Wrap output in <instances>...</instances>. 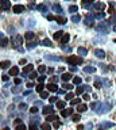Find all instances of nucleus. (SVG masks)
Instances as JSON below:
<instances>
[{
	"label": "nucleus",
	"mask_w": 116,
	"mask_h": 130,
	"mask_svg": "<svg viewBox=\"0 0 116 130\" xmlns=\"http://www.w3.org/2000/svg\"><path fill=\"white\" fill-rule=\"evenodd\" d=\"M82 62H84V58L80 57V56H70V57H68V64H70V65H80Z\"/></svg>",
	"instance_id": "1"
},
{
	"label": "nucleus",
	"mask_w": 116,
	"mask_h": 130,
	"mask_svg": "<svg viewBox=\"0 0 116 130\" xmlns=\"http://www.w3.org/2000/svg\"><path fill=\"white\" fill-rule=\"evenodd\" d=\"M0 5H1V10H3V11H7V10L11 8L10 0H0Z\"/></svg>",
	"instance_id": "2"
},
{
	"label": "nucleus",
	"mask_w": 116,
	"mask_h": 130,
	"mask_svg": "<svg viewBox=\"0 0 116 130\" xmlns=\"http://www.w3.org/2000/svg\"><path fill=\"white\" fill-rule=\"evenodd\" d=\"M24 5H22V4H15L12 7V11L15 14H20V12H23V11H24Z\"/></svg>",
	"instance_id": "3"
},
{
	"label": "nucleus",
	"mask_w": 116,
	"mask_h": 130,
	"mask_svg": "<svg viewBox=\"0 0 116 130\" xmlns=\"http://www.w3.org/2000/svg\"><path fill=\"white\" fill-rule=\"evenodd\" d=\"M46 88H47V91H50V92H57L58 91V85L57 84H47V85H46Z\"/></svg>",
	"instance_id": "4"
},
{
	"label": "nucleus",
	"mask_w": 116,
	"mask_h": 130,
	"mask_svg": "<svg viewBox=\"0 0 116 130\" xmlns=\"http://www.w3.org/2000/svg\"><path fill=\"white\" fill-rule=\"evenodd\" d=\"M42 113H43V115H50V114H54V109L51 106H47V107L42 110Z\"/></svg>",
	"instance_id": "5"
},
{
	"label": "nucleus",
	"mask_w": 116,
	"mask_h": 130,
	"mask_svg": "<svg viewBox=\"0 0 116 130\" xmlns=\"http://www.w3.org/2000/svg\"><path fill=\"white\" fill-rule=\"evenodd\" d=\"M34 69V65H31V64H29V65H26L24 68H23V75H27V73H31Z\"/></svg>",
	"instance_id": "6"
},
{
	"label": "nucleus",
	"mask_w": 116,
	"mask_h": 130,
	"mask_svg": "<svg viewBox=\"0 0 116 130\" xmlns=\"http://www.w3.org/2000/svg\"><path fill=\"white\" fill-rule=\"evenodd\" d=\"M18 75H19V68L18 67H12L11 69H10L8 76H18Z\"/></svg>",
	"instance_id": "7"
},
{
	"label": "nucleus",
	"mask_w": 116,
	"mask_h": 130,
	"mask_svg": "<svg viewBox=\"0 0 116 130\" xmlns=\"http://www.w3.org/2000/svg\"><path fill=\"white\" fill-rule=\"evenodd\" d=\"M69 38L70 37H69V34H66V33L62 35V38H61V45H62V46H65L68 42H69Z\"/></svg>",
	"instance_id": "8"
},
{
	"label": "nucleus",
	"mask_w": 116,
	"mask_h": 130,
	"mask_svg": "<svg viewBox=\"0 0 116 130\" xmlns=\"http://www.w3.org/2000/svg\"><path fill=\"white\" fill-rule=\"evenodd\" d=\"M15 45H16V46H20L22 45V37L20 35H16V37L14 38V47H15Z\"/></svg>",
	"instance_id": "9"
},
{
	"label": "nucleus",
	"mask_w": 116,
	"mask_h": 130,
	"mask_svg": "<svg viewBox=\"0 0 116 130\" xmlns=\"http://www.w3.org/2000/svg\"><path fill=\"white\" fill-rule=\"evenodd\" d=\"M10 65H11V62H10L8 60H5V61H1V62H0V68H1V69H7V68H10Z\"/></svg>",
	"instance_id": "10"
},
{
	"label": "nucleus",
	"mask_w": 116,
	"mask_h": 130,
	"mask_svg": "<svg viewBox=\"0 0 116 130\" xmlns=\"http://www.w3.org/2000/svg\"><path fill=\"white\" fill-rule=\"evenodd\" d=\"M87 110H88L87 104H78L77 106V111H78V113H85Z\"/></svg>",
	"instance_id": "11"
},
{
	"label": "nucleus",
	"mask_w": 116,
	"mask_h": 130,
	"mask_svg": "<svg viewBox=\"0 0 116 130\" xmlns=\"http://www.w3.org/2000/svg\"><path fill=\"white\" fill-rule=\"evenodd\" d=\"M95 54L99 58H104V57H105V53H104L103 50H100V49H96V50H95Z\"/></svg>",
	"instance_id": "12"
},
{
	"label": "nucleus",
	"mask_w": 116,
	"mask_h": 130,
	"mask_svg": "<svg viewBox=\"0 0 116 130\" xmlns=\"http://www.w3.org/2000/svg\"><path fill=\"white\" fill-rule=\"evenodd\" d=\"M57 119V117L54 114H50V115H46V122H54Z\"/></svg>",
	"instance_id": "13"
},
{
	"label": "nucleus",
	"mask_w": 116,
	"mask_h": 130,
	"mask_svg": "<svg viewBox=\"0 0 116 130\" xmlns=\"http://www.w3.org/2000/svg\"><path fill=\"white\" fill-rule=\"evenodd\" d=\"M63 31H57V33H54V35H53V38L54 39H61L62 38V35H63Z\"/></svg>",
	"instance_id": "14"
},
{
	"label": "nucleus",
	"mask_w": 116,
	"mask_h": 130,
	"mask_svg": "<svg viewBox=\"0 0 116 130\" xmlns=\"http://www.w3.org/2000/svg\"><path fill=\"white\" fill-rule=\"evenodd\" d=\"M54 21H57L59 25H65V23H66V19H65V18H62V16H55V19H54Z\"/></svg>",
	"instance_id": "15"
},
{
	"label": "nucleus",
	"mask_w": 116,
	"mask_h": 130,
	"mask_svg": "<svg viewBox=\"0 0 116 130\" xmlns=\"http://www.w3.org/2000/svg\"><path fill=\"white\" fill-rule=\"evenodd\" d=\"M70 79H73V75H72V73H63L62 75L63 81H68V80H70Z\"/></svg>",
	"instance_id": "16"
},
{
	"label": "nucleus",
	"mask_w": 116,
	"mask_h": 130,
	"mask_svg": "<svg viewBox=\"0 0 116 130\" xmlns=\"http://www.w3.org/2000/svg\"><path fill=\"white\" fill-rule=\"evenodd\" d=\"M24 38L26 39H33V38H35V34H34L33 31H29V33H26Z\"/></svg>",
	"instance_id": "17"
},
{
	"label": "nucleus",
	"mask_w": 116,
	"mask_h": 130,
	"mask_svg": "<svg viewBox=\"0 0 116 130\" xmlns=\"http://www.w3.org/2000/svg\"><path fill=\"white\" fill-rule=\"evenodd\" d=\"M41 129L42 130H51V126H50L47 122H45V123H42L41 125Z\"/></svg>",
	"instance_id": "18"
},
{
	"label": "nucleus",
	"mask_w": 116,
	"mask_h": 130,
	"mask_svg": "<svg viewBox=\"0 0 116 130\" xmlns=\"http://www.w3.org/2000/svg\"><path fill=\"white\" fill-rule=\"evenodd\" d=\"M84 71L88 72V73H93V72H96V68H93V67H85V68H84Z\"/></svg>",
	"instance_id": "19"
},
{
	"label": "nucleus",
	"mask_w": 116,
	"mask_h": 130,
	"mask_svg": "<svg viewBox=\"0 0 116 130\" xmlns=\"http://www.w3.org/2000/svg\"><path fill=\"white\" fill-rule=\"evenodd\" d=\"M7 43H8V39H7V38L0 39V46H1V47H5V46H7Z\"/></svg>",
	"instance_id": "20"
},
{
	"label": "nucleus",
	"mask_w": 116,
	"mask_h": 130,
	"mask_svg": "<svg viewBox=\"0 0 116 130\" xmlns=\"http://www.w3.org/2000/svg\"><path fill=\"white\" fill-rule=\"evenodd\" d=\"M57 109H59V110L65 109V102H61V100H58V102H57Z\"/></svg>",
	"instance_id": "21"
},
{
	"label": "nucleus",
	"mask_w": 116,
	"mask_h": 130,
	"mask_svg": "<svg viewBox=\"0 0 116 130\" xmlns=\"http://www.w3.org/2000/svg\"><path fill=\"white\" fill-rule=\"evenodd\" d=\"M42 45H45V46H53V43H51L50 39H43L42 41Z\"/></svg>",
	"instance_id": "22"
},
{
	"label": "nucleus",
	"mask_w": 116,
	"mask_h": 130,
	"mask_svg": "<svg viewBox=\"0 0 116 130\" xmlns=\"http://www.w3.org/2000/svg\"><path fill=\"white\" fill-rule=\"evenodd\" d=\"M35 88H37V92H42V91H43V88H45V85H43L42 83H39Z\"/></svg>",
	"instance_id": "23"
},
{
	"label": "nucleus",
	"mask_w": 116,
	"mask_h": 130,
	"mask_svg": "<svg viewBox=\"0 0 116 130\" xmlns=\"http://www.w3.org/2000/svg\"><path fill=\"white\" fill-rule=\"evenodd\" d=\"M35 8L41 10V11H46V5L45 4H37V5H35Z\"/></svg>",
	"instance_id": "24"
},
{
	"label": "nucleus",
	"mask_w": 116,
	"mask_h": 130,
	"mask_svg": "<svg viewBox=\"0 0 116 130\" xmlns=\"http://www.w3.org/2000/svg\"><path fill=\"white\" fill-rule=\"evenodd\" d=\"M73 83H74V84H80V83H81V77L74 76V77H73Z\"/></svg>",
	"instance_id": "25"
},
{
	"label": "nucleus",
	"mask_w": 116,
	"mask_h": 130,
	"mask_svg": "<svg viewBox=\"0 0 116 130\" xmlns=\"http://www.w3.org/2000/svg\"><path fill=\"white\" fill-rule=\"evenodd\" d=\"M76 94H77V95H81V94H84V87H77V89H76Z\"/></svg>",
	"instance_id": "26"
},
{
	"label": "nucleus",
	"mask_w": 116,
	"mask_h": 130,
	"mask_svg": "<svg viewBox=\"0 0 116 130\" xmlns=\"http://www.w3.org/2000/svg\"><path fill=\"white\" fill-rule=\"evenodd\" d=\"M41 98H42V99H47V98H49V92L42 91V92H41Z\"/></svg>",
	"instance_id": "27"
},
{
	"label": "nucleus",
	"mask_w": 116,
	"mask_h": 130,
	"mask_svg": "<svg viewBox=\"0 0 116 130\" xmlns=\"http://www.w3.org/2000/svg\"><path fill=\"white\" fill-rule=\"evenodd\" d=\"M77 10H78L77 5H70V7H69V12H76Z\"/></svg>",
	"instance_id": "28"
},
{
	"label": "nucleus",
	"mask_w": 116,
	"mask_h": 130,
	"mask_svg": "<svg viewBox=\"0 0 116 130\" xmlns=\"http://www.w3.org/2000/svg\"><path fill=\"white\" fill-rule=\"evenodd\" d=\"M62 87H63L65 89H69V91H70V89H73V85H72V84H68V83H65Z\"/></svg>",
	"instance_id": "29"
},
{
	"label": "nucleus",
	"mask_w": 116,
	"mask_h": 130,
	"mask_svg": "<svg viewBox=\"0 0 116 130\" xmlns=\"http://www.w3.org/2000/svg\"><path fill=\"white\" fill-rule=\"evenodd\" d=\"M73 98H74V95H73L72 92H69V94H66V96H65V99H66V100H72Z\"/></svg>",
	"instance_id": "30"
},
{
	"label": "nucleus",
	"mask_w": 116,
	"mask_h": 130,
	"mask_svg": "<svg viewBox=\"0 0 116 130\" xmlns=\"http://www.w3.org/2000/svg\"><path fill=\"white\" fill-rule=\"evenodd\" d=\"M68 115H69V111H68V109H65V110H62V111H61V117H68Z\"/></svg>",
	"instance_id": "31"
},
{
	"label": "nucleus",
	"mask_w": 116,
	"mask_h": 130,
	"mask_svg": "<svg viewBox=\"0 0 116 130\" xmlns=\"http://www.w3.org/2000/svg\"><path fill=\"white\" fill-rule=\"evenodd\" d=\"M80 119H81V117H80V113L76 114V115H73V121H74V122H80Z\"/></svg>",
	"instance_id": "32"
},
{
	"label": "nucleus",
	"mask_w": 116,
	"mask_h": 130,
	"mask_svg": "<svg viewBox=\"0 0 116 130\" xmlns=\"http://www.w3.org/2000/svg\"><path fill=\"white\" fill-rule=\"evenodd\" d=\"M70 103H72L73 106H74V104H80V99H78V98H77V99H72Z\"/></svg>",
	"instance_id": "33"
},
{
	"label": "nucleus",
	"mask_w": 116,
	"mask_h": 130,
	"mask_svg": "<svg viewBox=\"0 0 116 130\" xmlns=\"http://www.w3.org/2000/svg\"><path fill=\"white\" fill-rule=\"evenodd\" d=\"M16 130H26V126L24 125H16Z\"/></svg>",
	"instance_id": "34"
},
{
	"label": "nucleus",
	"mask_w": 116,
	"mask_h": 130,
	"mask_svg": "<svg viewBox=\"0 0 116 130\" xmlns=\"http://www.w3.org/2000/svg\"><path fill=\"white\" fill-rule=\"evenodd\" d=\"M78 53H81V54H87V49H84V47H78Z\"/></svg>",
	"instance_id": "35"
},
{
	"label": "nucleus",
	"mask_w": 116,
	"mask_h": 130,
	"mask_svg": "<svg viewBox=\"0 0 116 130\" xmlns=\"http://www.w3.org/2000/svg\"><path fill=\"white\" fill-rule=\"evenodd\" d=\"M96 8H97V10H100V8L103 10L104 8V4H103V3H96Z\"/></svg>",
	"instance_id": "36"
},
{
	"label": "nucleus",
	"mask_w": 116,
	"mask_h": 130,
	"mask_svg": "<svg viewBox=\"0 0 116 130\" xmlns=\"http://www.w3.org/2000/svg\"><path fill=\"white\" fill-rule=\"evenodd\" d=\"M72 21H73V22H76V23H77V22L80 21V16H78V15H74V16H72Z\"/></svg>",
	"instance_id": "37"
},
{
	"label": "nucleus",
	"mask_w": 116,
	"mask_h": 130,
	"mask_svg": "<svg viewBox=\"0 0 116 130\" xmlns=\"http://www.w3.org/2000/svg\"><path fill=\"white\" fill-rule=\"evenodd\" d=\"M38 71H39V72H45V71H46V67H45V65H39Z\"/></svg>",
	"instance_id": "38"
},
{
	"label": "nucleus",
	"mask_w": 116,
	"mask_h": 130,
	"mask_svg": "<svg viewBox=\"0 0 116 130\" xmlns=\"http://www.w3.org/2000/svg\"><path fill=\"white\" fill-rule=\"evenodd\" d=\"M49 100L51 102V103H54V102H58V99H57L55 96H50V98H49Z\"/></svg>",
	"instance_id": "39"
},
{
	"label": "nucleus",
	"mask_w": 116,
	"mask_h": 130,
	"mask_svg": "<svg viewBox=\"0 0 116 130\" xmlns=\"http://www.w3.org/2000/svg\"><path fill=\"white\" fill-rule=\"evenodd\" d=\"M84 100H91V96L88 95V94H84V96H82Z\"/></svg>",
	"instance_id": "40"
},
{
	"label": "nucleus",
	"mask_w": 116,
	"mask_h": 130,
	"mask_svg": "<svg viewBox=\"0 0 116 130\" xmlns=\"http://www.w3.org/2000/svg\"><path fill=\"white\" fill-rule=\"evenodd\" d=\"M19 109H20V110H24V109H27V106H26L24 103H20V104H19Z\"/></svg>",
	"instance_id": "41"
},
{
	"label": "nucleus",
	"mask_w": 116,
	"mask_h": 130,
	"mask_svg": "<svg viewBox=\"0 0 116 130\" xmlns=\"http://www.w3.org/2000/svg\"><path fill=\"white\" fill-rule=\"evenodd\" d=\"M30 111H31L33 114H35V113H38V109H37V107H31V109H30Z\"/></svg>",
	"instance_id": "42"
},
{
	"label": "nucleus",
	"mask_w": 116,
	"mask_h": 130,
	"mask_svg": "<svg viewBox=\"0 0 116 130\" xmlns=\"http://www.w3.org/2000/svg\"><path fill=\"white\" fill-rule=\"evenodd\" d=\"M35 77H37V73L35 72H31L30 73V79H35Z\"/></svg>",
	"instance_id": "43"
},
{
	"label": "nucleus",
	"mask_w": 116,
	"mask_h": 130,
	"mask_svg": "<svg viewBox=\"0 0 116 130\" xmlns=\"http://www.w3.org/2000/svg\"><path fill=\"white\" fill-rule=\"evenodd\" d=\"M38 81H39V83H43V81H45V76H39V77H38Z\"/></svg>",
	"instance_id": "44"
},
{
	"label": "nucleus",
	"mask_w": 116,
	"mask_h": 130,
	"mask_svg": "<svg viewBox=\"0 0 116 130\" xmlns=\"http://www.w3.org/2000/svg\"><path fill=\"white\" fill-rule=\"evenodd\" d=\"M95 87H96V88H101V83H100V81H96Z\"/></svg>",
	"instance_id": "45"
},
{
	"label": "nucleus",
	"mask_w": 116,
	"mask_h": 130,
	"mask_svg": "<svg viewBox=\"0 0 116 130\" xmlns=\"http://www.w3.org/2000/svg\"><path fill=\"white\" fill-rule=\"evenodd\" d=\"M108 12H109V14H113V12H115V8H113V7L111 5V7L108 8Z\"/></svg>",
	"instance_id": "46"
},
{
	"label": "nucleus",
	"mask_w": 116,
	"mask_h": 130,
	"mask_svg": "<svg viewBox=\"0 0 116 130\" xmlns=\"http://www.w3.org/2000/svg\"><path fill=\"white\" fill-rule=\"evenodd\" d=\"M59 126H61V122H54V127H55V129H58Z\"/></svg>",
	"instance_id": "47"
},
{
	"label": "nucleus",
	"mask_w": 116,
	"mask_h": 130,
	"mask_svg": "<svg viewBox=\"0 0 116 130\" xmlns=\"http://www.w3.org/2000/svg\"><path fill=\"white\" fill-rule=\"evenodd\" d=\"M1 79H3V81H4V83H5V81H8V79H10V77H8V76H7V75H4V76H3V77H1Z\"/></svg>",
	"instance_id": "48"
},
{
	"label": "nucleus",
	"mask_w": 116,
	"mask_h": 130,
	"mask_svg": "<svg viewBox=\"0 0 116 130\" xmlns=\"http://www.w3.org/2000/svg\"><path fill=\"white\" fill-rule=\"evenodd\" d=\"M95 0H82V3L84 4H88V3H93Z\"/></svg>",
	"instance_id": "49"
},
{
	"label": "nucleus",
	"mask_w": 116,
	"mask_h": 130,
	"mask_svg": "<svg viewBox=\"0 0 116 130\" xmlns=\"http://www.w3.org/2000/svg\"><path fill=\"white\" fill-rule=\"evenodd\" d=\"M47 19H49V21H54L55 16H54V15H47Z\"/></svg>",
	"instance_id": "50"
},
{
	"label": "nucleus",
	"mask_w": 116,
	"mask_h": 130,
	"mask_svg": "<svg viewBox=\"0 0 116 130\" xmlns=\"http://www.w3.org/2000/svg\"><path fill=\"white\" fill-rule=\"evenodd\" d=\"M29 130H38V127H37L35 125H31V126H30V129H29Z\"/></svg>",
	"instance_id": "51"
},
{
	"label": "nucleus",
	"mask_w": 116,
	"mask_h": 130,
	"mask_svg": "<svg viewBox=\"0 0 116 130\" xmlns=\"http://www.w3.org/2000/svg\"><path fill=\"white\" fill-rule=\"evenodd\" d=\"M54 10H58V11H61V7L58 4H54Z\"/></svg>",
	"instance_id": "52"
},
{
	"label": "nucleus",
	"mask_w": 116,
	"mask_h": 130,
	"mask_svg": "<svg viewBox=\"0 0 116 130\" xmlns=\"http://www.w3.org/2000/svg\"><path fill=\"white\" fill-rule=\"evenodd\" d=\"M35 46V43L34 42H31V43H27V47H34Z\"/></svg>",
	"instance_id": "53"
},
{
	"label": "nucleus",
	"mask_w": 116,
	"mask_h": 130,
	"mask_svg": "<svg viewBox=\"0 0 116 130\" xmlns=\"http://www.w3.org/2000/svg\"><path fill=\"white\" fill-rule=\"evenodd\" d=\"M22 123V119H15V125H20Z\"/></svg>",
	"instance_id": "54"
},
{
	"label": "nucleus",
	"mask_w": 116,
	"mask_h": 130,
	"mask_svg": "<svg viewBox=\"0 0 116 130\" xmlns=\"http://www.w3.org/2000/svg\"><path fill=\"white\" fill-rule=\"evenodd\" d=\"M77 130H84V125H78L77 126Z\"/></svg>",
	"instance_id": "55"
},
{
	"label": "nucleus",
	"mask_w": 116,
	"mask_h": 130,
	"mask_svg": "<svg viewBox=\"0 0 116 130\" xmlns=\"http://www.w3.org/2000/svg\"><path fill=\"white\" fill-rule=\"evenodd\" d=\"M20 81H22L20 79H15V84H20Z\"/></svg>",
	"instance_id": "56"
},
{
	"label": "nucleus",
	"mask_w": 116,
	"mask_h": 130,
	"mask_svg": "<svg viewBox=\"0 0 116 130\" xmlns=\"http://www.w3.org/2000/svg\"><path fill=\"white\" fill-rule=\"evenodd\" d=\"M68 111H69V115H72V114H73V109H68Z\"/></svg>",
	"instance_id": "57"
},
{
	"label": "nucleus",
	"mask_w": 116,
	"mask_h": 130,
	"mask_svg": "<svg viewBox=\"0 0 116 130\" xmlns=\"http://www.w3.org/2000/svg\"><path fill=\"white\" fill-rule=\"evenodd\" d=\"M19 64H26V60H24V58L20 60V61H19Z\"/></svg>",
	"instance_id": "58"
},
{
	"label": "nucleus",
	"mask_w": 116,
	"mask_h": 130,
	"mask_svg": "<svg viewBox=\"0 0 116 130\" xmlns=\"http://www.w3.org/2000/svg\"><path fill=\"white\" fill-rule=\"evenodd\" d=\"M3 130H10V129H8V127H4V129H3Z\"/></svg>",
	"instance_id": "59"
},
{
	"label": "nucleus",
	"mask_w": 116,
	"mask_h": 130,
	"mask_svg": "<svg viewBox=\"0 0 116 130\" xmlns=\"http://www.w3.org/2000/svg\"><path fill=\"white\" fill-rule=\"evenodd\" d=\"M113 30H115V31H116V26H115V27H113Z\"/></svg>",
	"instance_id": "60"
},
{
	"label": "nucleus",
	"mask_w": 116,
	"mask_h": 130,
	"mask_svg": "<svg viewBox=\"0 0 116 130\" xmlns=\"http://www.w3.org/2000/svg\"><path fill=\"white\" fill-rule=\"evenodd\" d=\"M99 130H104V129H101V127H100V129H99Z\"/></svg>",
	"instance_id": "61"
},
{
	"label": "nucleus",
	"mask_w": 116,
	"mask_h": 130,
	"mask_svg": "<svg viewBox=\"0 0 116 130\" xmlns=\"http://www.w3.org/2000/svg\"><path fill=\"white\" fill-rule=\"evenodd\" d=\"M115 43H116V39H115Z\"/></svg>",
	"instance_id": "62"
}]
</instances>
